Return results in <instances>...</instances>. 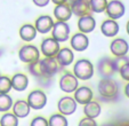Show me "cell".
Masks as SVG:
<instances>
[{"label": "cell", "mask_w": 129, "mask_h": 126, "mask_svg": "<svg viewBox=\"0 0 129 126\" xmlns=\"http://www.w3.org/2000/svg\"><path fill=\"white\" fill-rule=\"evenodd\" d=\"M101 100L105 102H114L120 96V87L118 81L112 78H103L97 85Z\"/></svg>", "instance_id": "6da1fadb"}, {"label": "cell", "mask_w": 129, "mask_h": 126, "mask_svg": "<svg viewBox=\"0 0 129 126\" xmlns=\"http://www.w3.org/2000/svg\"><path fill=\"white\" fill-rule=\"evenodd\" d=\"M95 69L93 63L87 58H81L77 61L73 67V75L78 78V80H89L94 76Z\"/></svg>", "instance_id": "7a4b0ae2"}, {"label": "cell", "mask_w": 129, "mask_h": 126, "mask_svg": "<svg viewBox=\"0 0 129 126\" xmlns=\"http://www.w3.org/2000/svg\"><path fill=\"white\" fill-rule=\"evenodd\" d=\"M38 67L42 72V75L50 80H53L54 76L57 75L59 68H61L55 57H45L42 60H39L38 61Z\"/></svg>", "instance_id": "3957f363"}, {"label": "cell", "mask_w": 129, "mask_h": 126, "mask_svg": "<svg viewBox=\"0 0 129 126\" xmlns=\"http://www.w3.org/2000/svg\"><path fill=\"white\" fill-rule=\"evenodd\" d=\"M18 57H20V60L23 63H26L29 66V64H32V63L39 61L40 51L34 45H31V44L24 45L18 51Z\"/></svg>", "instance_id": "277c9868"}, {"label": "cell", "mask_w": 129, "mask_h": 126, "mask_svg": "<svg viewBox=\"0 0 129 126\" xmlns=\"http://www.w3.org/2000/svg\"><path fill=\"white\" fill-rule=\"evenodd\" d=\"M97 72L102 78H112L114 73L118 72L113 58L109 56L100 58L97 62Z\"/></svg>", "instance_id": "5b68a950"}, {"label": "cell", "mask_w": 129, "mask_h": 126, "mask_svg": "<svg viewBox=\"0 0 129 126\" xmlns=\"http://www.w3.org/2000/svg\"><path fill=\"white\" fill-rule=\"evenodd\" d=\"M26 102L31 109L40 110L47 104V95L41 90H34L29 94Z\"/></svg>", "instance_id": "8992f818"}, {"label": "cell", "mask_w": 129, "mask_h": 126, "mask_svg": "<svg viewBox=\"0 0 129 126\" xmlns=\"http://www.w3.org/2000/svg\"><path fill=\"white\" fill-rule=\"evenodd\" d=\"M51 38H54L58 43H65L70 38V27L66 22H59L56 21L54 23L51 29Z\"/></svg>", "instance_id": "52a82bcc"}, {"label": "cell", "mask_w": 129, "mask_h": 126, "mask_svg": "<svg viewBox=\"0 0 129 126\" xmlns=\"http://www.w3.org/2000/svg\"><path fill=\"white\" fill-rule=\"evenodd\" d=\"M77 107H78V103L72 96H63L57 102V109H58L59 114L63 116H70V115L74 114Z\"/></svg>", "instance_id": "ba28073f"}, {"label": "cell", "mask_w": 129, "mask_h": 126, "mask_svg": "<svg viewBox=\"0 0 129 126\" xmlns=\"http://www.w3.org/2000/svg\"><path fill=\"white\" fill-rule=\"evenodd\" d=\"M79 86V80L76 76L71 72H66L59 79V88L65 93L76 92Z\"/></svg>", "instance_id": "9c48e42d"}, {"label": "cell", "mask_w": 129, "mask_h": 126, "mask_svg": "<svg viewBox=\"0 0 129 126\" xmlns=\"http://www.w3.org/2000/svg\"><path fill=\"white\" fill-rule=\"evenodd\" d=\"M61 49L59 43L54 38H46L42 40L40 45V52L44 54L45 57H55Z\"/></svg>", "instance_id": "30bf717a"}, {"label": "cell", "mask_w": 129, "mask_h": 126, "mask_svg": "<svg viewBox=\"0 0 129 126\" xmlns=\"http://www.w3.org/2000/svg\"><path fill=\"white\" fill-rule=\"evenodd\" d=\"M106 15L110 17V19H119L124 15L126 12V7H124L123 3H121L120 0H111L110 3H107L106 6Z\"/></svg>", "instance_id": "8fae6325"}, {"label": "cell", "mask_w": 129, "mask_h": 126, "mask_svg": "<svg viewBox=\"0 0 129 126\" xmlns=\"http://www.w3.org/2000/svg\"><path fill=\"white\" fill-rule=\"evenodd\" d=\"M72 15L78 17H82L86 15H90V6L89 0H73L70 5Z\"/></svg>", "instance_id": "7c38bea8"}, {"label": "cell", "mask_w": 129, "mask_h": 126, "mask_svg": "<svg viewBox=\"0 0 129 126\" xmlns=\"http://www.w3.org/2000/svg\"><path fill=\"white\" fill-rule=\"evenodd\" d=\"M110 51L115 57L126 56L129 51V44L123 38H115L110 45Z\"/></svg>", "instance_id": "4fadbf2b"}, {"label": "cell", "mask_w": 129, "mask_h": 126, "mask_svg": "<svg viewBox=\"0 0 129 126\" xmlns=\"http://www.w3.org/2000/svg\"><path fill=\"white\" fill-rule=\"evenodd\" d=\"M54 23L55 22H54V19L50 16H48V15H41V16H39L36 19L34 28H36L37 32L45 34L51 31V29L54 27Z\"/></svg>", "instance_id": "5bb4252c"}, {"label": "cell", "mask_w": 129, "mask_h": 126, "mask_svg": "<svg viewBox=\"0 0 129 126\" xmlns=\"http://www.w3.org/2000/svg\"><path fill=\"white\" fill-rule=\"evenodd\" d=\"M89 46V39H88L87 34L78 32L74 33L71 38V47L76 52H83L88 48Z\"/></svg>", "instance_id": "9a60e30c"}, {"label": "cell", "mask_w": 129, "mask_h": 126, "mask_svg": "<svg viewBox=\"0 0 129 126\" xmlns=\"http://www.w3.org/2000/svg\"><path fill=\"white\" fill-rule=\"evenodd\" d=\"M55 58H56L58 66L61 68H64V67H69L70 64H72L73 60H74V54H73L71 48L64 47V48L59 49V52L55 56Z\"/></svg>", "instance_id": "2e32d148"}, {"label": "cell", "mask_w": 129, "mask_h": 126, "mask_svg": "<svg viewBox=\"0 0 129 126\" xmlns=\"http://www.w3.org/2000/svg\"><path fill=\"white\" fill-rule=\"evenodd\" d=\"M94 97V93L93 91L90 90L87 86H81V87H78L77 91L74 92V97L73 99L76 100L77 103L79 104H87L88 102H90Z\"/></svg>", "instance_id": "e0dca14e"}, {"label": "cell", "mask_w": 129, "mask_h": 126, "mask_svg": "<svg viewBox=\"0 0 129 126\" xmlns=\"http://www.w3.org/2000/svg\"><path fill=\"white\" fill-rule=\"evenodd\" d=\"M78 28L81 33H89L93 32L96 28V21L93 17V15H86V16L79 17Z\"/></svg>", "instance_id": "ac0fdd59"}, {"label": "cell", "mask_w": 129, "mask_h": 126, "mask_svg": "<svg viewBox=\"0 0 129 126\" xmlns=\"http://www.w3.org/2000/svg\"><path fill=\"white\" fill-rule=\"evenodd\" d=\"M10 81H12V87L13 90L17 91V92H23L29 86V78L24 73H15L12 78H10Z\"/></svg>", "instance_id": "d6986e66"}, {"label": "cell", "mask_w": 129, "mask_h": 126, "mask_svg": "<svg viewBox=\"0 0 129 126\" xmlns=\"http://www.w3.org/2000/svg\"><path fill=\"white\" fill-rule=\"evenodd\" d=\"M119 24L117 23V21L114 19H105L104 22L101 25V31L104 34L105 37H109V38H112L115 37L119 33Z\"/></svg>", "instance_id": "ffe728a7"}, {"label": "cell", "mask_w": 129, "mask_h": 126, "mask_svg": "<svg viewBox=\"0 0 129 126\" xmlns=\"http://www.w3.org/2000/svg\"><path fill=\"white\" fill-rule=\"evenodd\" d=\"M13 114L17 117V118H25L26 116H29L31 108H30L29 103L25 100H18L15 103H13Z\"/></svg>", "instance_id": "44dd1931"}, {"label": "cell", "mask_w": 129, "mask_h": 126, "mask_svg": "<svg viewBox=\"0 0 129 126\" xmlns=\"http://www.w3.org/2000/svg\"><path fill=\"white\" fill-rule=\"evenodd\" d=\"M101 111H102L101 104L97 101H94V100H91L90 102H88L87 104L83 106V114L87 118L96 119L101 115Z\"/></svg>", "instance_id": "7402d4cb"}, {"label": "cell", "mask_w": 129, "mask_h": 126, "mask_svg": "<svg viewBox=\"0 0 129 126\" xmlns=\"http://www.w3.org/2000/svg\"><path fill=\"white\" fill-rule=\"evenodd\" d=\"M54 16L59 22H66L71 18L72 12H71L70 5L63 4V5H57L54 9Z\"/></svg>", "instance_id": "603a6c76"}, {"label": "cell", "mask_w": 129, "mask_h": 126, "mask_svg": "<svg viewBox=\"0 0 129 126\" xmlns=\"http://www.w3.org/2000/svg\"><path fill=\"white\" fill-rule=\"evenodd\" d=\"M20 37L23 41H26V43L34 40L37 37V30L34 28V25L23 24L20 29Z\"/></svg>", "instance_id": "cb8c5ba5"}, {"label": "cell", "mask_w": 129, "mask_h": 126, "mask_svg": "<svg viewBox=\"0 0 129 126\" xmlns=\"http://www.w3.org/2000/svg\"><path fill=\"white\" fill-rule=\"evenodd\" d=\"M0 126H18V118L13 112H5L0 118Z\"/></svg>", "instance_id": "d4e9b609"}, {"label": "cell", "mask_w": 129, "mask_h": 126, "mask_svg": "<svg viewBox=\"0 0 129 126\" xmlns=\"http://www.w3.org/2000/svg\"><path fill=\"white\" fill-rule=\"evenodd\" d=\"M49 126H69V121L65 116L61 114H54L48 119Z\"/></svg>", "instance_id": "484cf974"}, {"label": "cell", "mask_w": 129, "mask_h": 126, "mask_svg": "<svg viewBox=\"0 0 129 126\" xmlns=\"http://www.w3.org/2000/svg\"><path fill=\"white\" fill-rule=\"evenodd\" d=\"M13 107V99L8 94H0V112H8Z\"/></svg>", "instance_id": "4316f807"}, {"label": "cell", "mask_w": 129, "mask_h": 126, "mask_svg": "<svg viewBox=\"0 0 129 126\" xmlns=\"http://www.w3.org/2000/svg\"><path fill=\"white\" fill-rule=\"evenodd\" d=\"M90 10L94 13L105 12L107 6V0H89Z\"/></svg>", "instance_id": "83f0119b"}, {"label": "cell", "mask_w": 129, "mask_h": 126, "mask_svg": "<svg viewBox=\"0 0 129 126\" xmlns=\"http://www.w3.org/2000/svg\"><path fill=\"white\" fill-rule=\"evenodd\" d=\"M13 90L10 78L7 76H0V94H8Z\"/></svg>", "instance_id": "f1b7e54d"}, {"label": "cell", "mask_w": 129, "mask_h": 126, "mask_svg": "<svg viewBox=\"0 0 129 126\" xmlns=\"http://www.w3.org/2000/svg\"><path fill=\"white\" fill-rule=\"evenodd\" d=\"M30 126H49L48 125V120L46 118H44L42 116H38L34 117L30 123Z\"/></svg>", "instance_id": "f546056e"}, {"label": "cell", "mask_w": 129, "mask_h": 126, "mask_svg": "<svg viewBox=\"0 0 129 126\" xmlns=\"http://www.w3.org/2000/svg\"><path fill=\"white\" fill-rule=\"evenodd\" d=\"M113 61H114V64H115V68H117V71L120 70V68H121L122 66H124L126 63L129 62V57L128 56H121V57H114L113 58Z\"/></svg>", "instance_id": "4dcf8cb0"}, {"label": "cell", "mask_w": 129, "mask_h": 126, "mask_svg": "<svg viewBox=\"0 0 129 126\" xmlns=\"http://www.w3.org/2000/svg\"><path fill=\"white\" fill-rule=\"evenodd\" d=\"M118 72L120 73V77L122 79L126 80V81H129V62L126 63L124 66H122Z\"/></svg>", "instance_id": "1f68e13d"}, {"label": "cell", "mask_w": 129, "mask_h": 126, "mask_svg": "<svg viewBox=\"0 0 129 126\" xmlns=\"http://www.w3.org/2000/svg\"><path fill=\"white\" fill-rule=\"evenodd\" d=\"M78 126H98L97 123H96L95 119H90V118H82L80 121H79V125Z\"/></svg>", "instance_id": "d6a6232c"}, {"label": "cell", "mask_w": 129, "mask_h": 126, "mask_svg": "<svg viewBox=\"0 0 129 126\" xmlns=\"http://www.w3.org/2000/svg\"><path fill=\"white\" fill-rule=\"evenodd\" d=\"M49 1L50 0H33V4L38 7H45L49 4Z\"/></svg>", "instance_id": "836d02e7"}, {"label": "cell", "mask_w": 129, "mask_h": 126, "mask_svg": "<svg viewBox=\"0 0 129 126\" xmlns=\"http://www.w3.org/2000/svg\"><path fill=\"white\" fill-rule=\"evenodd\" d=\"M51 1H53L54 4H55V5H63V4H66L68 3V0H51Z\"/></svg>", "instance_id": "e575fe53"}, {"label": "cell", "mask_w": 129, "mask_h": 126, "mask_svg": "<svg viewBox=\"0 0 129 126\" xmlns=\"http://www.w3.org/2000/svg\"><path fill=\"white\" fill-rule=\"evenodd\" d=\"M124 94H126V96L129 99V81H128V84L124 86Z\"/></svg>", "instance_id": "d590c367"}, {"label": "cell", "mask_w": 129, "mask_h": 126, "mask_svg": "<svg viewBox=\"0 0 129 126\" xmlns=\"http://www.w3.org/2000/svg\"><path fill=\"white\" fill-rule=\"evenodd\" d=\"M102 126H117L115 124H112V123H106V124H103Z\"/></svg>", "instance_id": "8d00e7d4"}, {"label": "cell", "mask_w": 129, "mask_h": 126, "mask_svg": "<svg viewBox=\"0 0 129 126\" xmlns=\"http://www.w3.org/2000/svg\"><path fill=\"white\" fill-rule=\"evenodd\" d=\"M126 30H127V33L129 34V21L127 22V25H126Z\"/></svg>", "instance_id": "74e56055"}, {"label": "cell", "mask_w": 129, "mask_h": 126, "mask_svg": "<svg viewBox=\"0 0 129 126\" xmlns=\"http://www.w3.org/2000/svg\"><path fill=\"white\" fill-rule=\"evenodd\" d=\"M0 76H1V75H0Z\"/></svg>", "instance_id": "f35d334b"}]
</instances>
